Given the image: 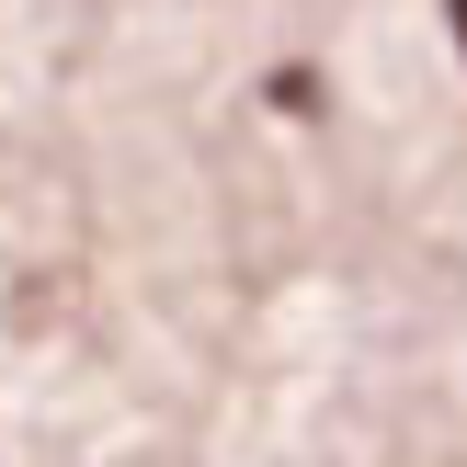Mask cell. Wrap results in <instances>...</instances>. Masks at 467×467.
Wrapping results in <instances>:
<instances>
[{"label":"cell","instance_id":"6da1fadb","mask_svg":"<svg viewBox=\"0 0 467 467\" xmlns=\"http://www.w3.org/2000/svg\"><path fill=\"white\" fill-rule=\"evenodd\" d=\"M445 23H456V57H467V0H445Z\"/></svg>","mask_w":467,"mask_h":467}]
</instances>
